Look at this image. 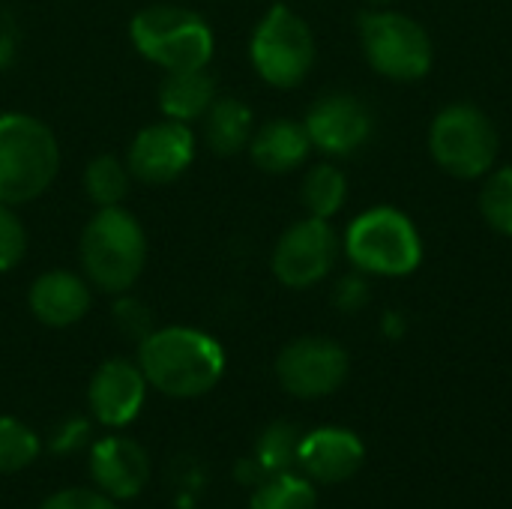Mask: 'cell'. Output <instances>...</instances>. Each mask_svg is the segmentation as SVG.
I'll return each instance as SVG.
<instances>
[{"instance_id":"4dcf8cb0","label":"cell","mask_w":512,"mask_h":509,"mask_svg":"<svg viewBox=\"0 0 512 509\" xmlns=\"http://www.w3.org/2000/svg\"><path fill=\"white\" fill-rule=\"evenodd\" d=\"M18 45H21V30L18 21L9 12H0V69L12 66L18 57Z\"/></svg>"},{"instance_id":"8992f818","label":"cell","mask_w":512,"mask_h":509,"mask_svg":"<svg viewBox=\"0 0 512 509\" xmlns=\"http://www.w3.org/2000/svg\"><path fill=\"white\" fill-rule=\"evenodd\" d=\"M249 57L267 84L297 87L315 63V36L294 9L273 6L252 33Z\"/></svg>"},{"instance_id":"52a82bcc","label":"cell","mask_w":512,"mask_h":509,"mask_svg":"<svg viewBox=\"0 0 512 509\" xmlns=\"http://www.w3.org/2000/svg\"><path fill=\"white\" fill-rule=\"evenodd\" d=\"M360 39L369 63L396 81L423 78L432 69V39L408 15L372 9L360 18Z\"/></svg>"},{"instance_id":"83f0119b","label":"cell","mask_w":512,"mask_h":509,"mask_svg":"<svg viewBox=\"0 0 512 509\" xmlns=\"http://www.w3.org/2000/svg\"><path fill=\"white\" fill-rule=\"evenodd\" d=\"M39 509H117V504L114 498L93 492V489H63Z\"/></svg>"},{"instance_id":"30bf717a","label":"cell","mask_w":512,"mask_h":509,"mask_svg":"<svg viewBox=\"0 0 512 509\" xmlns=\"http://www.w3.org/2000/svg\"><path fill=\"white\" fill-rule=\"evenodd\" d=\"M339 240L327 219H303L291 225L273 249V273L288 288L318 285L336 264Z\"/></svg>"},{"instance_id":"cb8c5ba5","label":"cell","mask_w":512,"mask_h":509,"mask_svg":"<svg viewBox=\"0 0 512 509\" xmlns=\"http://www.w3.org/2000/svg\"><path fill=\"white\" fill-rule=\"evenodd\" d=\"M39 456V438L15 417H0V474H18Z\"/></svg>"},{"instance_id":"9c48e42d","label":"cell","mask_w":512,"mask_h":509,"mask_svg":"<svg viewBox=\"0 0 512 509\" xmlns=\"http://www.w3.org/2000/svg\"><path fill=\"white\" fill-rule=\"evenodd\" d=\"M276 378L297 399H321L345 384L348 354L330 339L306 336L282 348L276 360Z\"/></svg>"},{"instance_id":"d4e9b609","label":"cell","mask_w":512,"mask_h":509,"mask_svg":"<svg viewBox=\"0 0 512 509\" xmlns=\"http://www.w3.org/2000/svg\"><path fill=\"white\" fill-rule=\"evenodd\" d=\"M480 210L495 231L512 234V168H501L486 180Z\"/></svg>"},{"instance_id":"3957f363","label":"cell","mask_w":512,"mask_h":509,"mask_svg":"<svg viewBox=\"0 0 512 509\" xmlns=\"http://www.w3.org/2000/svg\"><path fill=\"white\" fill-rule=\"evenodd\" d=\"M60 171L54 132L21 111L0 114V204H27L39 198Z\"/></svg>"},{"instance_id":"ba28073f","label":"cell","mask_w":512,"mask_h":509,"mask_svg":"<svg viewBox=\"0 0 512 509\" xmlns=\"http://www.w3.org/2000/svg\"><path fill=\"white\" fill-rule=\"evenodd\" d=\"M432 156L453 177H480L498 156V132L474 105H450L432 123Z\"/></svg>"},{"instance_id":"d6986e66","label":"cell","mask_w":512,"mask_h":509,"mask_svg":"<svg viewBox=\"0 0 512 509\" xmlns=\"http://www.w3.org/2000/svg\"><path fill=\"white\" fill-rule=\"evenodd\" d=\"M204 120V138L213 153L219 156H234L243 147H249L252 132H255V117L252 108L234 96H216L213 105L207 108Z\"/></svg>"},{"instance_id":"5b68a950","label":"cell","mask_w":512,"mask_h":509,"mask_svg":"<svg viewBox=\"0 0 512 509\" xmlns=\"http://www.w3.org/2000/svg\"><path fill=\"white\" fill-rule=\"evenodd\" d=\"M345 249L354 267L375 276H408L423 258L414 222L393 207H375L357 216L345 234Z\"/></svg>"},{"instance_id":"4fadbf2b","label":"cell","mask_w":512,"mask_h":509,"mask_svg":"<svg viewBox=\"0 0 512 509\" xmlns=\"http://www.w3.org/2000/svg\"><path fill=\"white\" fill-rule=\"evenodd\" d=\"M147 378L138 363L129 360H108L96 369L87 399L93 417L108 426V429H123L129 426L147 399Z\"/></svg>"},{"instance_id":"f546056e","label":"cell","mask_w":512,"mask_h":509,"mask_svg":"<svg viewBox=\"0 0 512 509\" xmlns=\"http://www.w3.org/2000/svg\"><path fill=\"white\" fill-rule=\"evenodd\" d=\"M90 438V423L75 417V420H63L60 429L54 432V453H72L78 447H84V441Z\"/></svg>"},{"instance_id":"2e32d148","label":"cell","mask_w":512,"mask_h":509,"mask_svg":"<svg viewBox=\"0 0 512 509\" xmlns=\"http://www.w3.org/2000/svg\"><path fill=\"white\" fill-rule=\"evenodd\" d=\"M90 282L69 270H48L30 285L27 303L39 324L45 327H72L90 312Z\"/></svg>"},{"instance_id":"9a60e30c","label":"cell","mask_w":512,"mask_h":509,"mask_svg":"<svg viewBox=\"0 0 512 509\" xmlns=\"http://www.w3.org/2000/svg\"><path fill=\"white\" fill-rule=\"evenodd\" d=\"M363 459H366L363 441L354 432L336 426L303 435L297 450V465L306 471V477L327 486L351 480L363 468Z\"/></svg>"},{"instance_id":"6da1fadb","label":"cell","mask_w":512,"mask_h":509,"mask_svg":"<svg viewBox=\"0 0 512 509\" xmlns=\"http://www.w3.org/2000/svg\"><path fill=\"white\" fill-rule=\"evenodd\" d=\"M138 366L159 393L171 399H198L222 381L225 351L204 330L165 327L138 342Z\"/></svg>"},{"instance_id":"1f68e13d","label":"cell","mask_w":512,"mask_h":509,"mask_svg":"<svg viewBox=\"0 0 512 509\" xmlns=\"http://www.w3.org/2000/svg\"><path fill=\"white\" fill-rule=\"evenodd\" d=\"M366 3H372V6H381V9H384V6H387V3H393V0H366Z\"/></svg>"},{"instance_id":"277c9868","label":"cell","mask_w":512,"mask_h":509,"mask_svg":"<svg viewBox=\"0 0 512 509\" xmlns=\"http://www.w3.org/2000/svg\"><path fill=\"white\" fill-rule=\"evenodd\" d=\"M129 36L135 51L165 72L207 69L213 57L210 24L183 6L156 3L141 9L129 24Z\"/></svg>"},{"instance_id":"7402d4cb","label":"cell","mask_w":512,"mask_h":509,"mask_svg":"<svg viewBox=\"0 0 512 509\" xmlns=\"http://www.w3.org/2000/svg\"><path fill=\"white\" fill-rule=\"evenodd\" d=\"M297 450H300V435L291 423H273L264 429V435L258 438V450H255V462L261 468V474L279 477L288 474L291 465H297Z\"/></svg>"},{"instance_id":"603a6c76","label":"cell","mask_w":512,"mask_h":509,"mask_svg":"<svg viewBox=\"0 0 512 509\" xmlns=\"http://www.w3.org/2000/svg\"><path fill=\"white\" fill-rule=\"evenodd\" d=\"M249 509H318V495L306 477L279 474L258 486Z\"/></svg>"},{"instance_id":"8fae6325","label":"cell","mask_w":512,"mask_h":509,"mask_svg":"<svg viewBox=\"0 0 512 509\" xmlns=\"http://www.w3.org/2000/svg\"><path fill=\"white\" fill-rule=\"evenodd\" d=\"M192 159H195V135L189 123L165 117L159 123L144 126L132 138L126 153V168L132 177L159 186L177 180Z\"/></svg>"},{"instance_id":"ac0fdd59","label":"cell","mask_w":512,"mask_h":509,"mask_svg":"<svg viewBox=\"0 0 512 509\" xmlns=\"http://www.w3.org/2000/svg\"><path fill=\"white\" fill-rule=\"evenodd\" d=\"M216 99V81L207 69L168 72L159 84V108L168 120L192 123L207 114Z\"/></svg>"},{"instance_id":"44dd1931","label":"cell","mask_w":512,"mask_h":509,"mask_svg":"<svg viewBox=\"0 0 512 509\" xmlns=\"http://www.w3.org/2000/svg\"><path fill=\"white\" fill-rule=\"evenodd\" d=\"M129 168L117 156H96L84 168V192L96 207H120L129 192Z\"/></svg>"},{"instance_id":"7a4b0ae2","label":"cell","mask_w":512,"mask_h":509,"mask_svg":"<svg viewBox=\"0 0 512 509\" xmlns=\"http://www.w3.org/2000/svg\"><path fill=\"white\" fill-rule=\"evenodd\" d=\"M84 279L105 294H126L144 273L147 234L123 207H99L78 246Z\"/></svg>"},{"instance_id":"e0dca14e","label":"cell","mask_w":512,"mask_h":509,"mask_svg":"<svg viewBox=\"0 0 512 509\" xmlns=\"http://www.w3.org/2000/svg\"><path fill=\"white\" fill-rule=\"evenodd\" d=\"M309 150H312V141H309L306 126L297 120H285V117L264 123L261 129L252 132V141H249L252 162L270 174H285V171L300 168Z\"/></svg>"},{"instance_id":"f1b7e54d","label":"cell","mask_w":512,"mask_h":509,"mask_svg":"<svg viewBox=\"0 0 512 509\" xmlns=\"http://www.w3.org/2000/svg\"><path fill=\"white\" fill-rule=\"evenodd\" d=\"M333 303L342 312H357L369 303V285L360 276H345L333 291Z\"/></svg>"},{"instance_id":"5bb4252c","label":"cell","mask_w":512,"mask_h":509,"mask_svg":"<svg viewBox=\"0 0 512 509\" xmlns=\"http://www.w3.org/2000/svg\"><path fill=\"white\" fill-rule=\"evenodd\" d=\"M90 474L102 495L114 501H132L150 480V459L138 441L108 435L90 447Z\"/></svg>"},{"instance_id":"7c38bea8","label":"cell","mask_w":512,"mask_h":509,"mask_svg":"<svg viewBox=\"0 0 512 509\" xmlns=\"http://www.w3.org/2000/svg\"><path fill=\"white\" fill-rule=\"evenodd\" d=\"M303 126L309 132L312 147H318L330 156H348L369 141L372 114L357 96L330 93L312 105Z\"/></svg>"},{"instance_id":"4316f807","label":"cell","mask_w":512,"mask_h":509,"mask_svg":"<svg viewBox=\"0 0 512 509\" xmlns=\"http://www.w3.org/2000/svg\"><path fill=\"white\" fill-rule=\"evenodd\" d=\"M111 315H114V327H117L126 339L144 342V339L153 333V315H150L147 303H141L138 297L120 294V300L114 303Z\"/></svg>"},{"instance_id":"ffe728a7","label":"cell","mask_w":512,"mask_h":509,"mask_svg":"<svg viewBox=\"0 0 512 509\" xmlns=\"http://www.w3.org/2000/svg\"><path fill=\"white\" fill-rule=\"evenodd\" d=\"M348 198V180L333 165H318L303 180V207L315 219H330L342 210Z\"/></svg>"},{"instance_id":"484cf974","label":"cell","mask_w":512,"mask_h":509,"mask_svg":"<svg viewBox=\"0 0 512 509\" xmlns=\"http://www.w3.org/2000/svg\"><path fill=\"white\" fill-rule=\"evenodd\" d=\"M27 252V231L9 204H0V273H9L21 264Z\"/></svg>"}]
</instances>
